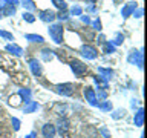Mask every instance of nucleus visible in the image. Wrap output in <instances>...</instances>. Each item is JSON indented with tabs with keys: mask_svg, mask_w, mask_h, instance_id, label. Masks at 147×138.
<instances>
[{
	"mask_svg": "<svg viewBox=\"0 0 147 138\" xmlns=\"http://www.w3.org/2000/svg\"><path fill=\"white\" fill-rule=\"evenodd\" d=\"M54 2V5L57 8H60V9H66V2L64 0H52Z\"/></svg>",
	"mask_w": 147,
	"mask_h": 138,
	"instance_id": "14",
	"label": "nucleus"
},
{
	"mask_svg": "<svg viewBox=\"0 0 147 138\" xmlns=\"http://www.w3.org/2000/svg\"><path fill=\"white\" fill-rule=\"evenodd\" d=\"M115 2H118V0H115Z\"/></svg>",
	"mask_w": 147,
	"mask_h": 138,
	"instance_id": "25",
	"label": "nucleus"
},
{
	"mask_svg": "<svg viewBox=\"0 0 147 138\" xmlns=\"http://www.w3.org/2000/svg\"><path fill=\"white\" fill-rule=\"evenodd\" d=\"M0 37H3V39H6V40H14V35L6 32V31H0Z\"/></svg>",
	"mask_w": 147,
	"mask_h": 138,
	"instance_id": "16",
	"label": "nucleus"
},
{
	"mask_svg": "<svg viewBox=\"0 0 147 138\" xmlns=\"http://www.w3.org/2000/svg\"><path fill=\"white\" fill-rule=\"evenodd\" d=\"M71 68H72V71H74V74L75 75H83V74L86 72V69H87V66L84 63H81L80 60H72L71 62Z\"/></svg>",
	"mask_w": 147,
	"mask_h": 138,
	"instance_id": "2",
	"label": "nucleus"
},
{
	"mask_svg": "<svg viewBox=\"0 0 147 138\" xmlns=\"http://www.w3.org/2000/svg\"><path fill=\"white\" fill-rule=\"evenodd\" d=\"M81 54L84 55L86 58L94 60V58H96V55H98V51H96L94 46H90V45H84L81 48Z\"/></svg>",
	"mask_w": 147,
	"mask_h": 138,
	"instance_id": "3",
	"label": "nucleus"
},
{
	"mask_svg": "<svg viewBox=\"0 0 147 138\" xmlns=\"http://www.w3.org/2000/svg\"><path fill=\"white\" fill-rule=\"evenodd\" d=\"M58 18H60V20H66V18H67V16H66V14H60V16H58Z\"/></svg>",
	"mask_w": 147,
	"mask_h": 138,
	"instance_id": "22",
	"label": "nucleus"
},
{
	"mask_svg": "<svg viewBox=\"0 0 147 138\" xmlns=\"http://www.w3.org/2000/svg\"><path fill=\"white\" fill-rule=\"evenodd\" d=\"M135 8H136V5H133V3H132V5H129V6L124 9V16H129V14H130Z\"/></svg>",
	"mask_w": 147,
	"mask_h": 138,
	"instance_id": "18",
	"label": "nucleus"
},
{
	"mask_svg": "<svg viewBox=\"0 0 147 138\" xmlns=\"http://www.w3.org/2000/svg\"><path fill=\"white\" fill-rule=\"evenodd\" d=\"M55 17H57V16H55V12L54 11H49V9L40 12V20H43V22H52Z\"/></svg>",
	"mask_w": 147,
	"mask_h": 138,
	"instance_id": "7",
	"label": "nucleus"
},
{
	"mask_svg": "<svg viewBox=\"0 0 147 138\" xmlns=\"http://www.w3.org/2000/svg\"><path fill=\"white\" fill-rule=\"evenodd\" d=\"M142 118H144V112L142 109H140L135 115V126H142Z\"/></svg>",
	"mask_w": 147,
	"mask_h": 138,
	"instance_id": "10",
	"label": "nucleus"
},
{
	"mask_svg": "<svg viewBox=\"0 0 147 138\" xmlns=\"http://www.w3.org/2000/svg\"><path fill=\"white\" fill-rule=\"evenodd\" d=\"M17 2H18V0H6V3H11V5L12 3H17Z\"/></svg>",
	"mask_w": 147,
	"mask_h": 138,
	"instance_id": "24",
	"label": "nucleus"
},
{
	"mask_svg": "<svg viewBox=\"0 0 147 138\" xmlns=\"http://www.w3.org/2000/svg\"><path fill=\"white\" fill-rule=\"evenodd\" d=\"M14 12H16V8L12 6V5H6L5 6V16H14Z\"/></svg>",
	"mask_w": 147,
	"mask_h": 138,
	"instance_id": "12",
	"label": "nucleus"
},
{
	"mask_svg": "<svg viewBox=\"0 0 147 138\" xmlns=\"http://www.w3.org/2000/svg\"><path fill=\"white\" fill-rule=\"evenodd\" d=\"M23 18H25V20H26L28 23H32V22L35 20V17L32 16L31 12H23Z\"/></svg>",
	"mask_w": 147,
	"mask_h": 138,
	"instance_id": "15",
	"label": "nucleus"
},
{
	"mask_svg": "<svg viewBox=\"0 0 147 138\" xmlns=\"http://www.w3.org/2000/svg\"><path fill=\"white\" fill-rule=\"evenodd\" d=\"M26 39L28 40H31V41H37V43H43V37L41 35H35V34H28L26 35Z\"/></svg>",
	"mask_w": 147,
	"mask_h": 138,
	"instance_id": "11",
	"label": "nucleus"
},
{
	"mask_svg": "<svg viewBox=\"0 0 147 138\" xmlns=\"http://www.w3.org/2000/svg\"><path fill=\"white\" fill-rule=\"evenodd\" d=\"M23 5L28 8V9H35V6H34V2L32 0H23Z\"/></svg>",
	"mask_w": 147,
	"mask_h": 138,
	"instance_id": "17",
	"label": "nucleus"
},
{
	"mask_svg": "<svg viewBox=\"0 0 147 138\" xmlns=\"http://www.w3.org/2000/svg\"><path fill=\"white\" fill-rule=\"evenodd\" d=\"M6 0H0V8H5V6H6Z\"/></svg>",
	"mask_w": 147,
	"mask_h": 138,
	"instance_id": "23",
	"label": "nucleus"
},
{
	"mask_svg": "<svg viewBox=\"0 0 147 138\" xmlns=\"http://www.w3.org/2000/svg\"><path fill=\"white\" fill-rule=\"evenodd\" d=\"M29 64H31V69H32V72H34V75H40V74H41L40 63L37 62L35 58H31V60H29Z\"/></svg>",
	"mask_w": 147,
	"mask_h": 138,
	"instance_id": "8",
	"label": "nucleus"
},
{
	"mask_svg": "<svg viewBox=\"0 0 147 138\" xmlns=\"http://www.w3.org/2000/svg\"><path fill=\"white\" fill-rule=\"evenodd\" d=\"M110 108H112V106H110V103H106V104L101 106V109H103V110H109Z\"/></svg>",
	"mask_w": 147,
	"mask_h": 138,
	"instance_id": "20",
	"label": "nucleus"
},
{
	"mask_svg": "<svg viewBox=\"0 0 147 138\" xmlns=\"http://www.w3.org/2000/svg\"><path fill=\"white\" fill-rule=\"evenodd\" d=\"M6 51H9V52L14 54V55H22V52H23V49L20 48V46H16V45H8Z\"/></svg>",
	"mask_w": 147,
	"mask_h": 138,
	"instance_id": "9",
	"label": "nucleus"
},
{
	"mask_svg": "<svg viewBox=\"0 0 147 138\" xmlns=\"http://www.w3.org/2000/svg\"><path fill=\"white\" fill-rule=\"evenodd\" d=\"M81 12V9L78 8V6H75V8H72V14H80Z\"/></svg>",
	"mask_w": 147,
	"mask_h": 138,
	"instance_id": "21",
	"label": "nucleus"
},
{
	"mask_svg": "<svg viewBox=\"0 0 147 138\" xmlns=\"http://www.w3.org/2000/svg\"><path fill=\"white\" fill-rule=\"evenodd\" d=\"M41 133H43V138H54L55 137V126L54 124H45L43 129H41Z\"/></svg>",
	"mask_w": 147,
	"mask_h": 138,
	"instance_id": "6",
	"label": "nucleus"
},
{
	"mask_svg": "<svg viewBox=\"0 0 147 138\" xmlns=\"http://www.w3.org/2000/svg\"><path fill=\"white\" fill-rule=\"evenodd\" d=\"M49 35L55 43L63 41V26L61 25H51L49 26Z\"/></svg>",
	"mask_w": 147,
	"mask_h": 138,
	"instance_id": "1",
	"label": "nucleus"
},
{
	"mask_svg": "<svg viewBox=\"0 0 147 138\" xmlns=\"http://www.w3.org/2000/svg\"><path fill=\"white\" fill-rule=\"evenodd\" d=\"M57 91L60 92L61 95H72L74 91H75V87H74V85H71V83H64V85H58L57 86Z\"/></svg>",
	"mask_w": 147,
	"mask_h": 138,
	"instance_id": "4",
	"label": "nucleus"
},
{
	"mask_svg": "<svg viewBox=\"0 0 147 138\" xmlns=\"http://www.w3.org/2000/svg\"><path fill=\"white\" fill-rule=\"evenodd\" d=\"M84 97H86V100L89 101V104L98 106V98H96V95H95V92L92 87H86L84 89Z\"/></svg>",
	"mask_w": 147,
	"mask_h": 138,
	"instance_id": "5",
	"label": "nucleus"
},
{
	"mask_svg": "<svg viewBox=\"0 0 147 138\" xmlns=\"http://www.w3.org/2000/svg\"><path fill=\"white\" fill-rule=\"evenodd\" d=\"M41 54H43V58L46 60V62L54 57V54H52V51H51V49H43V51H41Z\"/></svg>",
	"mask_w": 147,
	"mask_h": 138,
	"instance_id": "13",
	"label": "nucleus"
},
{
	"mask_svg": "<svg viewBox=\"0 0 147 138\" xmlns=\"http://www.w3.org/2000/svg\"><path fill=\"white\" fill-rule=\"evenodd\" d=\"M104 49L107 51V52H112V51H113V48H112V46H110L109 43H106V45H104Z\"/></svg>",
	"mask_w": 147,
	"mask_h": 138,
	"instance_id": "19",
	"label": "nucleus"
}]
</instances>
